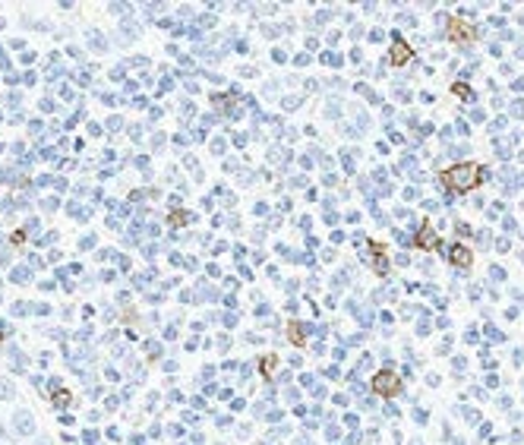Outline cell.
Here are the masks:
<instances>
[{"label": "cell", "mask_w": 524, "mask_h": 445, "mask_svg": "<svg viewBox=\"0 0 524 445\" xmlns=\"http://www.w3.org/2000/svg\"><path fill=\"white\" fill-rule=\"evenodd\" d=\"M439 180H442L448 190L455 193H464V190H474V186H480L486 180V171L480 165H458V168H445L439 174Z\"/></svg>", "instance_id": "obj_1"}, {"label": "cell", "mask_w": 524, "mask_h": 445, "mask_svg": "<svg viewBox=\"0 0 524 445\" xmlns=\"http://www.w3.org/2000/svg\"><path fill=\"white\" fill-rule=\"evenodd\" d=\"M373 389H376L379 395H395V392L401 389V382H398L395 373H379V376L373 379Z\"/></svg>", "instance_id": "obj_2"}, {"label": "cell", "mask_w": 524, "mask_h": 445, "mask_svg": "<svg viewBox=\"0 0 524 445\" xmlns=\"http://www.w3.org/2000/svg\"><path fill=\"white\" fill-rule=\"evenodd\" d=\"M417 243H420V247H426V250H430V247H436L439 240H436V231H433V225H423V228H420V237H417Z\"/></svg>", "instance_id": "obj_3"}, {"label": "cell", "mask_w": 524, "mask_h": 445, "mask_svg": "<svg viewBox=\"0 0 524 445\" xmlns=\"http://www.w3.org/2000/svg\"><path fill=\"white\" fill-rule=\"evenodd\" d=\"M408 57H411V48H408V44H404L401 38H395V48H391V60H395V63H404Z\"/></svg>", "instance_id": "obj_4"}, {"label": "cell", "mask_w": 524, "mask_h": 445, "mask_svg": "<svg viewBox=\"0 0 524 445\" xmlns=\"http://www.w3.org/2000/svg\"><path fill=\"white\" fill-rule=\"evenodd\" d=\"M451 262H455L458 268H464V265H468V262H471V256H468V250H464V247H451Z\"/></svg>", "instance_id": "obj_5"}]
</instances>
